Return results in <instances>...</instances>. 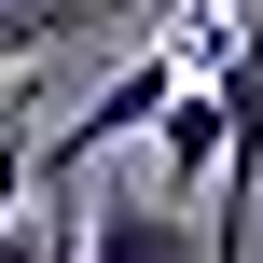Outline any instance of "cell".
Returning <instances> with one entry per match:
<instances>
[{
  "label": "cell",
  "instance_id": "1",
  "mask_svg": "<svg viewBox=\"0 0 263 263\" xmlns=\"http://www.w3.org/2000/svg\"><path fill=\"white\" fill-rule=\"evenodd\" d=\"M166 83H180V55H166V42H153V55H125V69H111V83H97V97L69 111V139H55L42 166H55V180H83L97 153H125V139H153V111H166Z\"/></svg>",
  "mask_w": 263,
  "mask_h": 263
},
{
  "label": "cell",
  "instance_id": "2",
  "mask_svg": "<svg viewBox=\"0 0 263 263\" xmlns=\"http://www.w3.org/2000/svg\"><path fill=\"white\" fill-rule=\"evenodd\" d=\"M208 180H222V83H194V69H180V83H166V111H153V194H180V208H194Z\"/></svg>",
  "mask_w": 263,
  "mask_h": 263
},
{
  "label": "cell",
  "instance_id": "3",
  "mask_svg": "<svg viewBox=\"0 0 263 263\" xmlns=\"http://www.w3.org/2000/svg\"><path fill=\"white\" fill-rule=\"evenodd\" d=\"M83 250L97 263H194V222H180V194H153V180H97V208H83Z\"/></svg>",
  "mask_w": 263,
  "mask_h": 263
},
{
  "label": "cell",
  "instance_id": "4",
  "mask_svg": "<svg viewBox=\"0 0 263 263\" xmlns=\"http://www.w3.org/2000/svg\"><path fill=\"white\" fill-rule=\"evenodd\" d=\"M236 42H250V0H180V14H166V55H180L194 83H208Z\"/></svg>",
  "mask_w": 263,
  "mask_h": 263
},
{
  "label": "cell",
  "instance_id": "5",
  "mask_svg": "<svg viewBox=\"0 0 263 263\" xmlns=\"http://www.w3.org/2000/svg\"><path fill=\"white\" fill-rule=\"evenodd\" d=\"M28 263H97V250H83V208H69V180H55V208H28Z\"/></svg>",
  "mask_w": 263,
  "mask_h": 263
},
{
  "label": "cell",
  "instance_id": "6",
  "mask_svg": "<svg viewBox=\"0 0 263 263\" xmlns=\"http://www.w3.org/2000/svg\"><path fill=\"white\" fill-rule=\"evenodd\" d=\"M0 139H28V69H0Z\"/></svg>",
  "mask_w": 263,
  "mask_h": 263
},
{
  "label": "cell",
  "instance_id": "7",
  "mask_svg": "<svg viewBox=\"0 0 263 263\" xmlns=\"http://www.w3.org/2000/svg\"><path fill=\"white\" fill-rule=\"evenodd\" d=\"M0 263H28V222H14V208H0Z\"/></svg>",
  "mask_w": 263,
  "mask_h": 263
}]
</instances>
